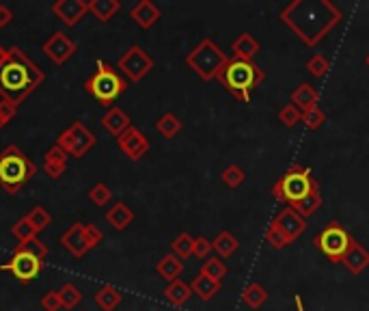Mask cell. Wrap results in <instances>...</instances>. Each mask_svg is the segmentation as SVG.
Masks as SVG:
<instances>
[{
    "label": "cell",
    "instance_id": "6da1fadb",
    "mask_svg": "<svg viewBox=\"0 0 369 311\" xmlns=\"http://www.w3.org/2000/svg\"><path fill=\"white\" fill-rule=\"evenodd\" d=\"M279 18L304 46L315 48L344 22V11L330 0H292Z\"/></svg>",
    "mask_w": 369,
    "mask_h": 311
},
{
    "label": "cell",
    "instance_id": "7a4b0ae2",
    "mask_svg": "<svg viewBox=\"0 0 369 311\" xmlns=\"http://www.w3.org/2000/svg\"><path fill=\"white\" fill-rule=\"evenodd\" d=\"M43 72L28 61L20 48H11V61L0 70V100L13 95L18 102L26 100L43 83Z\"/></svg>",
    "mask_w": 369,
    "mask_h": 311
},
{
    "label": "cell",
    "instance_id": "3957f363",
    "mask_svg": "<svg viewBox=\"0 0 369 311\" xmlns=\"http://www.w3.org/2000/svg\"><path fill=\"white\" fill-rule=\"evenodd\" d=\"M266 80V72L253 61L229 59L227 68L218 76V83L227 89L238 102H251V93Z\"/></svg>",
    "mask_w": 369,
    "mask_h": 311
},
{
    "label": "cell",
    "instance_id": "277c9868",
    "mask_svg": "<svg viewBox=\"0 0 369 311\" xmlns=\"http://www.w3.org/2000/svg\"><path fill=\"white\" fill-rule=\"evenodd\" d=\"M229 57L222 52V48L214 43V39L205 37L201 39L192 50L186 54V65L195 72L201 80L210 83V80H218L220 72L227 68Z\"/></svg>",
    "mask_w": 369,
    "mask_h": 311
},
{
    "label": "cell",
    "instance_id": "5b68a950",
    "mask_svg": "<svg viewBox=\"0 0 369 311\" xmlns=\"http://www.w3.org/2000/svg\"><path fill=\"white\" fill-rule=\"evenodd\" d=\"M37 173L35 162L28 156H24V152L20 147L9 145L7 150L0 154V186H3L7 192H18L28 179H33Z\"/></svg>",
    "mask_w": 369,
    "mask_h": 311
},
{
    "label": "cell",
    "instance_id": "8992f818",
    "mask_svg": "<svg viewBox=\"0 0 369 311\" xmlns=\"http://www.w3.org/2000/svg\"><path fill=\"white\" fill-rule=\"evenodd\" d=\"M317 179L311 175L309 167H300V165H292L283 173V177H279L275 186H272V197L281 203H298L300 199H304L307 194L317 188Z\"/></svg>",
    "mask_w": 369,
    "mask_h": 311
},
{
    "label": "cell",
    "instance_id": "52a82bcc",
    "mask_svg": "<svg viewBox=\"0 0 369 311\" xmlns=\"http://www.w3.org/2000/svg\"><path fill=\"white\" fill-rule=\"evenodd\" d=\"M85 89L102 106H110L127 91V80L117 70H112L106 61H98V72L85 80Z\"/></svg>",
    "mask_w": 369,
    "mask_h": 311
},
{
    "label": "cell",
    "instance_id": "ba28073f",
    "mask_svg": "<svg viewBox=\"0 0 369 311\" xmlns=\"http://www.w3.org/2000/svg\"><path fill=\"white\" fill-rule=\"evenodd\" d=\"M313 244L319 253L326 255L333 261V264H341L352 244V236L348 234V229L341 223L335 221V223H328L322 232L313 238Z\"/></svg>",
    "mask_w": 369,
    "mask_h": 311
},
{
    "label": "cell",
    "instance_id": "9c48e42d",
    "mask_svg": "<svg viewBox=\"0 0 369 311\" xmlns=\"http://www.w3.org/2000/svg\"><path fill=\"white\" fill-rule=\"evenodd\" d=\"M56 145H59L67 156L83 158V156L91 150V147L95 145V134L91 132V130H89L85 123L76 121L72 128L65 130V132L59 134Z\"/></svg>",
    "mask_w": 369,
    "mask_h": 311
},
{
    "label": "cell",
    "instance_id": "30bf717a",
    "mask_svg": "<svg viewBox=\"0 0 369 311\" xmlns=\"http://www.w3.org/2000/svg\"><path fill=\"white\" fill-rule=\"evenodd\" d=\"M154 59L143 50L140 46L127 48V52L119 59V72L130 80V83H140L151 70H154Z\"/></svg>",
    "mask_w": 369,
    "mask_h": 311
},
{
    "label": "cell",
    "instance_id": "8fae6325",
    "mask_svg": "<svg viewBox=\"0 0 369 311\" xmlns=\"http://www.w3.org/2000/svg\"><path fill=\"white\" fill-rule=\"evenodd\" d=\"M0 270L11 272L20 283H30L41 274L43 261L33 255H28V253H13V257L7 261V264L0 266Z\"/></svg>",
    "mask_w": 369,
    "mask_h": 311
},
{
    "label": "cell",
    "instance_id": "7c38bea8",
    "mask_svg": "<svg viewBox=\"0 0 369 311\" xmlns=\"http://www.w3.org/2000/svg\"><path fill=\"white\" fill-rule=\"evenodd\" d=\"M270 225H275L279 232L290 240V242H294V240H298L304 232H307V221H304L298 212L294 210V208H283L279 214L272 219V223Z\"/></svg>",
    "mask_w": 369,
    "mask_h": 311
},
{
    "label": "cell",
    "instance_id": "4fadbf2b",
    "mask_svg": "<svg viewBox=\"0 0 369 311\" xmlns=\"http://www.w3.org/2000/svg\"><path fill=\"white\" fill-rule=\"evenodd\" d=\"M43 54L50 59L52 63H56V65H63V63H67L72 57H74V52H76V43L65 35V32H61V30H56L54 35H50V39L48 41H43Z\"/></svg>",
    "mask_w": 369,
    "mask_h": 311
},
{
    "label": "cell",
    "instance_id": "5bb4252c",
    "mask_svg": "<svg viewBox=\"0 0 369 311\" xmlns=\"http://www.w3.org/2000/svg\"><path fill=\"white\" fill-rule=\"evenodd\" d=\"M117 145L119 150L130 158L132 162H138L143 156L149 152V141L147 137L140 132L136 128H127L121 137H117Z\"/></svg>",
    "mask_w": 369,
    "mask_h": 311
},
{
    "label": "cell",
    "instance_id": "9a60e30c",
    "mask_svg": "<svg viewBox=\"0 0 369 311\" xmlns=\"http://www.w3.org/2000/svg\"><path fill=\"white\" fill-rule=\"evenodd\" d=\"M52 11L65 26H76L89 13V3L87 0H56Z\"/></svg>",
    "mask_w": 369,
    "mask_h": 311
},
{
    "label": "cell",
    "instance_id": "2e32d148",
    "mask_svg": "<svg viewBox=\"0 0 369 311\" xmlns=\"http://www.w3.org/2000/svg\"><path fill=\"white\" fill-rule=\"evenodd\" d=\"M61 244L65 247L74 257H85L89 253L87 240H85V223H74L65 234L61 236Z\"/></svg>",
    "mask_w": 369,
    "mask_h": 311
},
{
    "label": "cell",
    "instance_id": "e0dca14e",
    "mask_svg": "<svg viewBox=\"0 0 369 311\" xmlns=\"http://www.w3.org/2000/svg\"><path fill=\"white\" fill-rule=\"evenodd\" d=\"M341 264L346 266L348 272H352L355 277H359L367 266H369V251L363 247V244L357 240V238H352V244H350V249L344 257Z\"/></svg>",
    "mask_w": 369,
    "mask_h": 311
},
{
    "label": "cell",
    "instance_id": "ac0fdd59",
    "mask_svg": "<svg viewBox=\"0 0 369 311\" xmlns=\"http://www.w3.org/2000/svg\"><path fill=\"white\" fill-rule=\"evenodd\" d=\"M130 18L143 28L147 30L151 28L160 18H162V11H160L151 0H140V3H136L132 9H130Z\"/></svg>",
    "mask_w": 369,
    "mask_h": 311
},
{
    "label": "cell",
    "instance_id": "d6986e66",
    "mask_svg": "<svg viewBox=\"0 0 369 311\" xmlns=\"http://www.w3.org/2000/svg\"><path fill=\"white\" fill-rule=\"evenodd\" d=\"M67 169V154L61 150L59 145L50 147L43 156V171L50 179H59Z\"/></svg>",
    "mask_w": 369,
    "mask_h": 311
},
{
    "label": "cell",
    "instance_id": "ffe728a7",
    "mask_svg": "<svg viewBox=\"0 0 369 311\" xmlns=\"http://www.w3.org/2000/svg\"><path fill=\"white\" fill-rule=\"evenodd\" d=\"M260 41L255 39L249 30L240 32L235 37V41L231 43V52H233V59L238 61H253V57L260 52Z\"/></svg>",
    "mask_w": 369,
    "mask_h": 311
},
{
    "label": "cell",
    "instance_id": "44dd1931",
    "mask_svg": "<svg viewBox=\"0 0 369 311\" xmlns=\"http://www.w3.org/2000/svg\"><path fill=\"white\" fill-rule=\"evenodd\" d=\"M102 126L108 130L112 137H121L127 128H132V121H130V117H127V114L119 106H110L106 110V114H104Z\"/></svg>",
    "mask_w": 369,
    "mask_h": 311
},
{
    "label": "cell",
    "instance_id": "7402d4cb",
    "mask_svg": "<svg viewBox=\"0 0 369 311\" xmlns=\"http://www.w3.org/2000/svg\"><path fill=\"white\" fill-rule=\"evenodd\" d=\"M220 288H222L220 281L212 279V277H207V274L201 272V270L197 272V277H195V279H192V283H190L192 294H197L201 301H212L216 294L220 292Z\"/></svg>",
    "mask_w": 369,
    "mask_h": 311
},
{
    "label": "cell",
    "instance_id": "603a6c76",
    "mask_svg": "<svg viewBox=\"0 0 369 311\" xmlns=\"http://www.w3.org/2000/svg\"><path fill=\"white\" fill-rule=\"evenodd\" d=\"M292 104L300 110V112H307L311 108L317 106V100H319V93L315 91V87L307 85V83H300L294 91H292Z\"/></svg>",
    "mask_w": 369,
    "mask_h": 311
},
{
    "label": "cell",
    "instance_id": "cb8c5ba5",
    "mask_svg": "<svg viewBox=\"0 0 369 311\" xmlns=\"http://www.w3.org/2000/svg\"><path fill=\"white\" fill-rule=\"evenodd\" d=\"M106 221L112 225V229H117V232H123V229H127V227L132 225L134 212L127 208L123 201H117V203H112V208H108Z\"/></svg>",
    "mask_w": 369,
    "mask_h": 311
},
{
    "label": "cell",
    "instance_id": "d4e9b609",
    "mask_svg": "<svg viewBox=\"0 0 369 311\" xmlns=\"http://www.w3.org/2000/svg\"><path fill=\"white\" fill-rule=\"evenodd\" d=\"M156 272H158V277H162L165 281L173 283V281H178L180 274L184 272V264H182L180 257H175L173 253H169L156 264Z\"/></svg>",
    "mask_w": 369,
    "mask_h": 311
},
{
    "label": "cell",
    "instance_id": "484cf974",
    "mask_svg": "<svg viewBox=\"0 0 369 311\" xmlns=\"http://www.w3.org/2000/svg\"><path fill=\"white\" fill-rule=\"evenodd\" d=\"M190 297H192L190 283H186V281H182V279L169 283L167 290H165V299H167L171 305H175V307H184V305L190 301Z\"/></svg>",
    "mask_w": 369,
    "mask_h": 311
},
{
    "label": "cell",
    "instance_id": "4316f807",
    "mask_svg": "<svg viewBox=\"0 0 369 311\" xmlns=\"http://www.w3.org/2000/svg\"><path fill=\"white\" fill-rule=\"evenodd\" d=\"M95 305H98L102 311H115L121 303V292L115 285H102L98 292H95Z\"/></svg>",
    "mask_w": 369,
    "mask_h": 311
},
{
    "label": "cell",
    "instance_id": "83f0119b",
    "mask_svg": "<svg viewBox=\"0 0 369 311\" xmlns=\"http://www.w3.org/2000/svg\"><path fill=\"white\" fill-rule=\"evenodd\" d=\"M121 9V3L119 0H91L89 3V11L98 18L102 24L110 22L115 18V13Z\"/></svg>",
    "mask_w": 369,
    "mask_h": 311
},
{
    "label": "cell",
    "instance_id": "f1b7e54d",
    "mask_svg": "<svg viewBox=\"0 0 369 311\" xmlns=\"http://www.w3.org/2000/svg\"><path fill=\"white\" fill-rule=\"evenodd\" d=\"M268 290L266 288H262L260 283H249L244 290H242V303L249 307V309H253V311H257V309H262L264 305H266V301H268Z\"/></svg>",
    "mask_w": 369,
    "mask_h": 311
},
{
    "label": "cell",
    "instance_id": "f546056e",
    "mask_svg": "<svg viewBox=\"0 0 369 311\" xmlns=\"http://www.w3.org/2000/svg\"><path fill=\"white\" fill-rule=\"evenodd\" d=\"M322 203H324V199H322V194H319V186H317V188H313V190L307 194V197L300 199L298 203H294V205H290V208H294L298 214H300L304 221H307L311 214H315V212L322 208Z\"/></svg>",
    "mask_w": 369,
    "mask_h": 311
},
{
    "label": "cell",
    "instance_id": "4dcf8cb0",
    "mask_svg": "<svg viewBox=\"0 0 369 311\" xmlns=\"http://www.w3.org/2000/svg\"><path fill=\"white\" fill-rule=\"evenodd\" d=\"M212 247H214V251L218 253L220 259H227V257H231V255L240 249V240H238L231 232H220V234L214 238Z\"/></svg>",
    "mask_w": 369,
    "mask_h": 311
},
{
    "label": "cell",
    "instance_id": "1f68e13d",
    "mask_svg": "<svg viewBox=\"0 0 369 311\" xmlns=\"http://www.w3.org/2000/svg\"><path fill=\"white\" fill-rule=\"evenodd\" d=\"M182 128L184 126H182L180 117H178V114H173V112H165L162 117L156 121V130L165 139H175V137L182 132Z\"/></svg>",
    "mask_w": 369,
    "mask_h": 311
},
{
    "label": "cell",
    "instance_id": "d6a6232c",
    "mask_svg": "<svg viewBox=\"0 0 369 311\" xmlns=\"http://www.w3.org/2000/svg\"><path fill=\"white\" fill-rule=\"evenodd\" d=\"M192 249H195V238H192L188 232L180 234L178 238H173V242H171V253L175 257H180V259H188L192 255Z\"/></svg>",
    "mask_w": 369,
    "mask_h": 311
},
{
    "label": "cell",
    "instance_id": "836d02e7",
    "mask_svg": "<svg viewBox=\"0 0 369 311\" xmlns=\"http://www.w3.org/2000/svg\"><path fill=\"white\" fill-rule=\"evenodd\" d=\"M220 179H222V184L227 186V188H240L244 184V179H246V173L244 169L240 167V165H229V167H224V171L220 173Z\"/></svg>",
    "mask_w": 369,
    "mask_h": 311
},
{
    "label": "cell",
    "instance_id": "e575fe53",
    "mask_svg": "<svg viewBox=\"0 0 369 311\" xmlns=\"http://www.w3.org/2000/svg\"><path fill=\"white\" fill-rule=\"evenodd\" d=\"M201 272H205L207 277H212V279H216V281L222 283V279L227 277L229 268H227V264H224L220 257H207L203 261V266H201Z\"/></svg>",
    "mask_w": 369,
    "mask_h": 311
},
{
    "label": "cell",
    "instance_id": "d590c367",
    "mask_svg": "<svg viewBox=\"0 0 369 311\" xmlns=\"http://www.w3.org/2000/svg\"><path fill=\"white\" fill-rule=\"evenodd\" d=\"M59 294H61V303H63V309H74V307H78V303L83 301V292H80L72 281H65L61 285V290H59Z\"/></svg>",
    "mask_w": 369,
    "mask_h": 311
},
{
    "label": "cell",
    "instance_id": "8d00e7d4",
    "mask_svg": "<svg viewBox=\"0 0 369 311\" xmlns=\"http://www.w3.org/2000/svg\"><path fill=\"white\" fill-rule=\"evenodd\" d=\"M304 70H307L313 78H324L330 72V61L324 54H313L309 57V61L304 63Z\"/></svg>",
    "mask_w": 369,
    "mask_h": 311
},
{
    "label": "cell",
    "instance_id": "74e56055",
    "mask_svg": "<svg viewBox=\"0 0 369 311\" xmlns=\"http://www.w3.org/2000/svg\"><path fill=\"white\" fill-rule=\"evenodd\" d=\"M15 253H28V255H33L37 259H45L48 257V247L39 240V238H33V240H28V242H20L18 247H15Z\"/></svg>",
    "mask_w": 369,
    "mask_h": 311
},
{
    "label": "cell",
    "instance_id": "f35d334b",
    "mask_svg": "<svg viewBox=\"0 0 369 311\" xmlns=\"http://www.w3.org/2000/svg\"><path fill=\"white\" fill-rule=\"evenodd\" d=\"M26 219L30 221V225L35 227V232L39 234V232H43V229L52 223V217H50V212H48L45 208H41V205H37V208H33L26 214Z\"/></svg>",
    "mask_w": 369,
    "mask_h": 311
},
{
    "label": "cell",
    "instance_id": "ab89813d",
    "mask_svg": "<svg viewBox=\"0 0 369 311\" xmlns=\"http://www.w3.org/2000/svg\"><path fill=\"white\" fill-rule=\"evenodd\" d=\"M89 199H91L93 205L106 208V205L112 201V190H110L104 182H100V184H95V186L89 190Z\"/></svg>",
    "mask_w": 369,
    "mask_h": 311
},
{
    "label": "cell",
    "instance_id": "60d3db41",
    "mask_svg": "<svg viewBox=\"0 0 369 311\" xmlns=\"http://www.w3.org/2000/svg\"><path fill=\"white\" fill-rule=\"evenodd\" d=\"M11 234L18 238L20 242H28V240H33V238H37V232H35V227L30 225V221L26 219V217H22L18 223H15L13 227H11Z\"/></svg>",
    "mask_w": 369,
    "mask_h": 311
},
{
    "label": "cell",
    "instance_id": "b9f144b4",
    "mask_svg": "<svg viewBox=\"0 0 369 311\" xmlns=\"http://www.w3.org/2000/svg\"><path fill=\"white\" fill-rule=\"evenodd\" d=\"M324 121H326V112L319 108V106H315V108H311V110H307V112H302V123L307 126L309 130L322 128Z\"/></svg>",
    "mask_w": 369,
    "mask_h": 311
},
{
    "label": "cell",
    "instance_id": "7bdbcfd3",
    "mask_svg": "<svg viewBox=\"0 0 369 311\" xmlns=\"http://www.w3.org/2000/svg\"><path fill=\"white\" fill-rule=\"evenodd\" d=\"M279 121L285 126V128H294L298 121H302V112L294 106V104H287V106H283L281 110H279Z\"/></svg>",
    "mask_w": 369,
    "mask_h": 311
},
{
    "label": "cell",
    "instance_id": "ee69618b",
    "mask_svg": "<svg viewBox=\"0 0 369 311\" xmlns=\"http://www.w3.org/2000/svg\"><path fill=\"white\" fill-rule=\"evenodd\" d=\"M18 106L20 102L15 100V97H3V100H0V121L9 126V121L18 114Z\"/></svg>",
    "mask_w": 369,
    "mask_h": 311
},
{
    "label": "cell",
    "instance_id": "f6af8a7d",
    "mask_svg": "<svg viewBox=\"0 0 369 311\" xmlns=\"http://www.w3.org/2000/svg\"><path fill=\"white\" fill-rule=\"evenodd\" d=\"M266 242H270V247L272 249H285V247H290V240H287L279 229L275 225H270L268 227V232H266Z\"/></svg>",
    "mask_w": 369,
    "mask_h": 311
},
{
    "label": "cell",
    "instance_id": "bcb514c9",
    "mask_svg": "<svg viewBox=\"0 0 369 311\" xmlns=\"http://www.w3.org/2000/svg\"><path fill=\"white\" fill-rule=\"evenodd\" d=\"M41 307H43V311H61L63 303H61L59 290H48L41 297Z\"/></svg>",
    "mask_w": 369,
    "mask_h": 311
},
{
    "label": "cell",
    "instance_id": "7dc6e473",
    "mask_svg": "<svg viewBox=\"0 0 369 311\" xmlns=\"http://www.w3.org/2000/svg\"><path fill=\"white\" fill-rule=\"evenodd\" d=\"M85 240H87V247L89 251L98 247L100 242H104V234L102 229H98L95 225H85Z\"/></svg>",
    "mask_w": 369,
    "mask_h": 311
},
{
    "label": "cell",
    "instance_id": "c3c4849f",
    "mask_svg": "<svg viewBox=\"0 0 369 311\" xmlns=\"http://www.w3.org/2000/svg\"><path fill=\"white\" fill-rule=\"evenodd\" d=\"M212 251H214V247H212V242H210V240L203 238V236L195 238V249H192V255L199 257V259H207Z\"/></svg>",
    "mask_w": 369,
    "mask_h": 311
},
{
    "label": "cell",
    "instance_id": "681fc988",
    "mask_svg": "<svg viewBox=\"0 0 369 311\" xmlns=\"http://www.w3.org/2000/svg\"><path fill=\"white\" fill-rule=\"evenodd\" d=\"M11 20H13V13H11V9H9L7 5H0V28L9 26V24H11Z\"/></svg>",
    "mask_w": 369,
    "mask_h": 311
},
{
    "label": "cell",
    "instance_id": "f907efd6",
    "mask_svg": "<svg viewBox=\"0 0 369 311\" xmlns=\"http://www.w3.org/2000/svg\"><path fill=\"white\" fill-rule=\"evenodd\" d=\"M9 61H11V50H7V48L0 46V70H3Z\"/></svg>",
    "mask_w": 369,
    "mask_h": 311
},
{
    "label": "cell",
    "instance_id": "816d5d0a",
    "mask_svg": "<svg viewBox=\"0 0 369 311\" xmlns=\"http://www.w3.org/2000/svg\"><path fill=\"white\" fill-rule=\"evenodd\" d=\"M294 305H296V311H307V307H304V301H302L300 294H296V297H294Z\"/></svg>",
    "mask_w": 369,
    "mask_h": 311
},
{
    "label": "cell",
    "instance_id": "f5cc1de1",
    "mask_svg": "<svg viewBox=\"0 0 369 311\" xmlns=\"http://www.w3.org/2000/svg\"><path fill=\"white\" fill-rule=\"evenodd\" d=\"M365 63H367V68H369V54H367V59H365Z\"/></svg>",
    "mask_w": 369,
    "mask_h": 311
}]
</instances>
